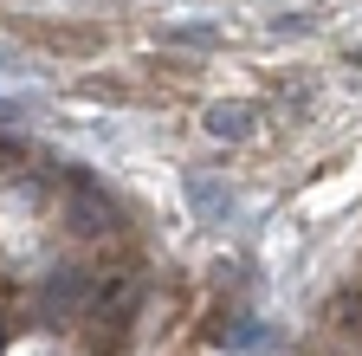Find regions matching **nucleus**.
I'll list each match as a JSON object with an SVG mask.
<instances>
[{"mask_svg":"<svg viewBox=\"0 0 362 356\" xmlns=\"http://www.w3.org/2000/svg\"><path fill=\"white\" fill-rule=\"evenodd\" d=\"M90 298H98V279L90 272H52L39 285V311L45 318H65V311H84Z\"/></svg>","mask_w":362,"mask_h":356,"instance_id":"1","label":"nucleus"},{"mask_svg":"<svg viewBox=\"0 0 362 356\" xmlns=\"http://www.w3.org/2000/svg\"><path fill=\"white\" fill-rule=\"evenodd\" d=\"M188 201H194V214L207 220V227H226V220H240V201L226 195L220 182H207V175H188Z\"/></svg>","mask_w":362,"mask_h":356,"instance_id":"2","label":"nucleus"},{"mask_svg":"<svg viewBox=\"0 0 362 356\" xmlns=\"http://www.w3.org/2000/svg\"><path fill=\"white\" fill-rule=\"evenodd\" d=\"M252 104H214L207 110V130H214V137H246V130H252Z\"/></svg>","mask_w":362,"mask_h":356,"instance_id":"3","label":"nucleus"},{"mask_svg":"<svg viewBox=\"0 0 362 356\" xmlns=\"http://www.w3.org/2000/svg\"><path fill=\"white\" fill-rule=\"evenodd\" d=\"M356 65H362V52H356Z\"/></svg>","mask_w":362,"mask_h":356,"instance_id":"4","label":"nucleus"}]
</instances>
